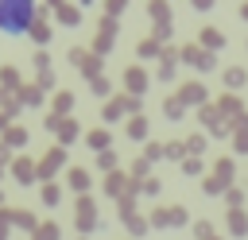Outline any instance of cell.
Returning a JSON list of instances; mask_svg holds the SVG:
<instances>
[{
  "label": "cell",
  "instance_id": "2",
  "mask_svg": "<svg viewBox=\"0 0 248 240\" xmlns=\"http://www.w3.org/2000/svg\"><path fill=\"white\" fill-rule=\"evenodd\" d=\"M229 85H232V89L244 85V70H229Z\"/></svg>",
  "mask_w": 248,
  "mask_h": 240
},
{
  "label": "cell",
  "instance_id": "3",
  "mask_svg": "<svg viewBox=\"0 0 248 240\" xmlns=\"http://www.w3.org/2000/svg\"><path fill=\"white\" fill-rule=\"evenodd\" d=\"M236 151H248V132H240V135H236Z\"/></svg>",
  "mask_w": 248,
  "mask_h": 240
},
{
  "label": "cell",
  "instance_id": "1",
  "mask_svg": "<svg viewBox=\"0 0 248 240\" xmlns=\"http://www.w3.org/2000/svg\"><path fill=\"white\" fill-rule=\"evenodd\" d=\"M35 19V4L27 0H0V31L8 35H23Z\"/></svg>",
  "mask_w": 248,
  "mask_h": 240
},
{
  "label": "cell",
  "instance_id": "4",
  "mask_svg": "<svg viewBox=\"0 0 248 240\" xmlns=\"http://www.w3.org/2000/svg\"><path fill=\"white\" fill-rule=\"evenodd\" d=\"M244 19H248V8H244Z\"/></svg>",
  "mask_w": 248,
  "mask_h": 240
}]
</instances>
